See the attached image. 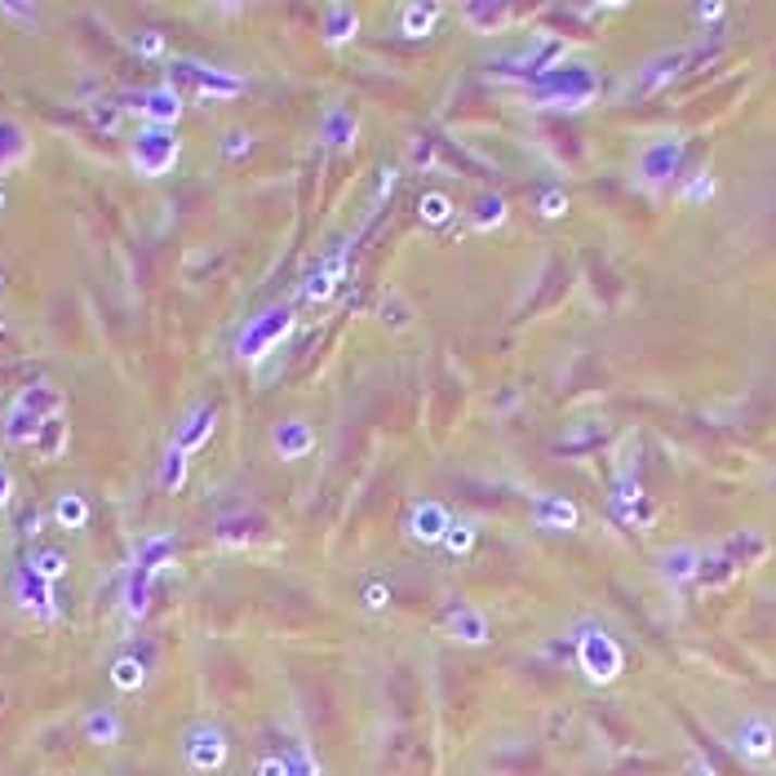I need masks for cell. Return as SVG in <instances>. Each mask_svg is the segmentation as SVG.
Masks as SVG:
<instances>
[{"mask_svg": "<svg viewBox=\"0 0 776 776\" xmlns=\"http://www.w3.org/2000/svg\"><path fill=\"white\" fill-rule=\"evenodd\" d=\"M59 520H63V524H67V520L80 524V520H85V506H80V502H63V506H59Z\"/></svg>", "mask_w": 776, "mask_h": 776, "instance_id": "6da1fadb", "label": "cell"}]
</instances>
